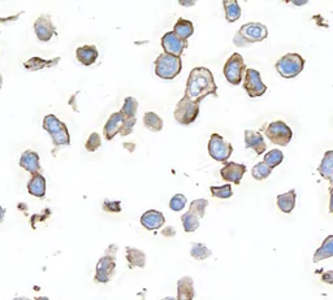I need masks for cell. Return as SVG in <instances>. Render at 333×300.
Here are the masks:
<instances>
[{
  "instance_id": "9c48e42d",
  "label": "cell",
  "mask_w": 333,
  "mask_h": 300,
  "mask_svg": "<svg viewBox=\"0 0 333 300\" xmlns=\"http://www.w3.org/2000/svg\"><path fill=\"white\" fill-rule=\"evenodd\" d=\"M207 148L208 155L220 163H227V160H229L232 152H233V146L231 143L225 142L224 138L216 133L211 135V138L208 141Z\"/></svg>"
},
{
  "instance_id": "44dd1931",
  "label": "cell",
  "mask_w": 333,
  "mask_h": 300,
  "mask_svg": "<svg viewBox=\"0 0 333 300\" xmlns=\"http://www.w3.org/2000/svg\"><path fill=\"white\" fill-rule=\"evenodd\" d=\"M28 191L30 195L41 199L46 196V178L41 173L31 175L28 182Z\"/></svg>"
},
{
  "instance_id": "ffe728a7",
  "label": "cell",
  "mask_w": 333,
  "mask_h": 300,
  "mask_svg": "<svg viewBox=\"0 0 333 300\" xmlns=\"http://www.w3.org/2000/svg\"><path fill=\"white\" fill-rule=\"evenodd\" d=\"M76 56H77V60L85 67H90V65L94 64L97 62L98 56V50L95 46L92 45H86V46H81V47L77 48L76 51Z\"/></svg>"
},
{
  "instance_id": "f6af8a7d",
  "label": "cell",
  "mask_w": 333,
  "mask_h": 300,
  "mask_svg": "<svg viewBox=\"0 0 333 300\" xmlns=\"http://www.w3.org/2000/svg\"><path fill=\"white\" fill-rule=\"evenodd\" d=\"M13 300H31V299H29V297H25V296H17L14 297Z\"/></svg>"
},
{
  "instance_id": "5b68a950",
  "label": "cell",
  "mask_w": 333,
  "mask_h": 300,
  "mask_svg": "<svg viewBox=\"0 0 333 300\" xmlns=\"http://www.w3.org/2000/svg\"><path fill=\"white\" fill-rule=\"evenodd\" d=\"M43 129L47 131L52 139L53 146H68L70 143V136L67 125L61 123L55 114H47L43 118Z\"/></svg>"
},
{
  "instance_id": "d4e9b609",
  "label": "cell",
  "mask_w": 333,
  "mask_h": 300,
  "mask_svg": "<svg viewBox=\"0 0 333 300\" xmlns=\"http://www.w3.org/2000/svg\"><path fill=\"white\" fill-rule=\"evenodd\" d=\"M173 33L178 38L182 39V41H188L193 35V33H194V26H193V23L189 21V19L178 18L175 25V29H173Z\"/></svg>"
},
{
  "instance_id": "836d02e7",
  "label": "cell",
  "mask_w": 333,
  "mask_h": 300,
  "mask_svg": "<svg viewBox=\"0 0 333 300\" xmlns=\"http://www.w3.org/2000/svg\"><path fill=\"white\" fill-rule=\"evenodd\" d=\"M207 206H208V200L195 199V200H193L192 203H190L189 211L188 212H190V213L195 214L197 217L202 218V217H205L206 208H207Z\"/></svg>"
},
{
  "instance_id": "60d3db41",
  "label": "cell",
  "mask_w": 333,
  "mask_h": 300,
  "mask_svg": "<svg viewBox=\"0 0 333 300\" xmlns=\"http://www.w3.org/2000/svg\"><path fill=\"white\" fill-rule=\"evenodd\" d=\"M322 281L325 282V284H328V285L333 284V272L332 270H329V272L324 273V274L322 275Z\"/></svg>"
},
{
  "instance_id": "e575fe53",
  "label": "cell",
  "mask_w": 333,
  "mask_h": 300,
  "mask_svg": "<svg viewBox=\"0 0 333 300\" xmlns=\"http://www.w3.org/2000/svg\"><path fill=\"white\" fill-rule=\"evenodd\" d=\"M210 191L214 197H219V199H229L233 195V190H232L231 184L223 185V186H211Z\"/></svg>"
},
{
  "instance_id": "7c38bea8",
  "label": "cell",
  "mask_w": 333,
  "mask_h": 300,
  "mask_svg": "<svg viewBox=\"0 0 333 300\" xmlns=\"http://www.w3.org/2000/svg\"><path fill=\"white\" fill-rule=\"evenodd\" d=\"M188 41H182L178 38L173 31H168L161 38V47H163L164 53L166 55H172L180 57L181 53L183 52L186 47H188Z\"/></svg>"
},
{
  "instance_id": "30bf717a",
  "label": "cell",
  "mask_w": 333,
  "mask_h": 300,
  "mask_svg": "<svg viewBox=\"0 0 333 300\" xmlns=\"http://www.w3.org/2000/svg\"><path fill=\"white\" fill-rule=\"evenodd\" d=\"M266 136L272 143L284 147L288 146L293 138V131L284 121H273L267 126Z\"/></svg>"
},
{
  "instance_id": "74e56055",
  "label": "cell",
  "mask_w": 333,
  "mask_h": 300,
  "mask_svg": "<svg viewBox=\"0 0 333 300\" xmlns=\"http://www.w3.org/2000/svg\"><path fill=\"white\" fill-rule=\"evenodd\" d=\"M100 145H102L100 135L98 133H92L90 134L89 139H87L86 143H85V148H86L89 152H94V151H97L98 148L100 147Z\"/></svg>"
},
{
  "instance_id": "5bb4252c",
  "label": "cell",
  "mask_w": 333,
  "mask_h": 300,
  "mask_svg": "<svg viewBox=\"0 0 333 300\" xmlns=\"http://www.w3.org/2000/svg\"><path fill=\"white\" fill-rule=\"evenodd\" d=\"M246 173V167L244 164H237V163H227L224 167L220 169V175L224 181H227L228 184H234L239 185L241 179L244 177V174Z\"/></svg>"
},
{
  "instance_id": "cb8c5ba5",
  "label": "cell",
  "mask_w": 333,
  "mask_h": 300,
  "mask_svg": "<svg viewBox=\"0 0 333 300\" xmlns=\"http://www.w3.org/2000/svg\"><path fill=\"white\" fill-rule=\"evenodd\" d=\"M126 260H128L131 269H133V268H144V265H146V255H144L143 251L138 250V248H126Z\"/></svg>"
},
{
  "instance_id": "d6986e66",
  "label": "cell",
  "mask_w": 333,
  "mask_h": 300,
  "mask_svg": "<svg viewBox=\"0 0 333 300\" xmlns=\"http://www.w3.org/2000/svg\"><path fill=\"white\" fill-rule=\"evenodd\" d=\"M195 296L194 282L189 275L180 278L177 282V297L176 300H193Z\"/></svg>"
},
{
  "instance_id": "83f0119b",
  "label": "cell",
  "mask_w": 333,
  "mask_h": 300,
  "mask_svg": "<svg viewBox=\"0 0 333 300\" xmlns=\"http://www.w3.org/2000/svg\"><path fill=\"white\" fill-rule=\"evenodd\" d=\"M333 256V235H328L323 245L317 250L314 255V263H319Z\"/></svg>"
},
{
  "instance_id": "2e32d148",
  "label": "cell",
  "mask_w": 333,
  "mask_h": 300,
  "mask_svg": "<svg viewBox=\"0 0 333 300\" xmlns=\"http://www.w3.org/2000/svg\"><path fill=\"white\" fill-rule=\"evenodd\" d=\"M245 147L246 150H254L256 155L266 152V142L261 133L254 130H245Z\"/></svg>"
},
{
  "instance_id": "f35d334b",
  "label": "cell",
  "mask_w": 333,
  "mask_h": 300,
  "mask_svg": "<svg viewBox=\"0 0 333 300\" xmlns=\"http://www.w3.org/2000/svg\"><path fill=\"white\" fill-rule=\"evenodd\" d=\"M102 208L103 211L108 212V213H119L121 212V202L120 200H104Z\"/></svg>"
},
{
  "instance_id": "8fae6325",
  "label": "cell",
  "mask_w": 333,
  "mask_h": 300,
  "mask_svg": "<svg viewBox=\"0 0 333 300\" xmlns=\"http://www.w3.org/2000/svg\"><path fill=\"white\" fill-rule=\"evenodd\" d=\"M244 89L250 97H261L267 91V86L262 81V75L258 70L253 68L245 70Z\"/></svg>"
},
{
  "instance_id": "4fadbf2b",
  "label": "cell",
  "mask_w": 333,
  "mask_h": 300,
  "mask_svg": "<svg viewBox=\"0 0 333 300\" xmlns=\"http://www.w3.org/2000/svg\"><path fill=\"white\" fill-rule=\"evenodd\" d=\"M34 31H35L36 38L41 42H48L53 35H56V28L48 14H42L41 17L35 19Z\"/></svg>"
},
{
  "instance_id": "d6a6232c",
  "label": "cell",
  "mask_w": 333,
  "mask_h": 300,
  "mask_svg": "<svg viewBox=\"0 0 333 300\" xmlns=\"http://www.w3.org/2000/svg\"><path fill=\"white\" fill-rule=\"evenodd\" d=\"M190 255H192L193 258L198 260V262H202V260H206L210 256L212 255L211 250H208L203 243L194 242L192 245V250H190Z\"/></svg>"
},
{
  "instance_id": "4316f807",
  "label": "cell",
  "mask_w": 333,
  "mask_h": 300,
  "mask_svg": "<svg viewBox=\"0 0 333 300\" xmlns=\"http://www.w3.org/2000/svg\"><path fill=\"white\" fill-rule=\"evenodd\" d=\"M225 11V19L228 23H234L241 17V7L236 0H224L223 2Z\"/></svg>"
},
{
  "instance_id": "ac0fdd59",
  "label": "cell",
  "mask_w": 333,
  "mask_h": 300,
  "mask_svg": "<svg viewBox=\"0 0 333 300\" xmlns=\"http://www.w3.org/2000/svg\"><path fill=\"white\" fill-rule=\"evenodd\" d=\"M20 167L25 169L26 172L31 173V175L36 174L41 170V164H39V155L31 150H26L25 152L20 157Z\"/></svg>"
},
{
  "instance_id": "7a4b0ae2",
  "label": "cell",
  "mask_w": 333,
  "mask_h": 300,
  "mask_svg": "<svg viewBox=\"0 0 333 300\" xmlns=\"http://www.w3.org/2000/svg\"><path fill=\"white\" fill-rule=\"evenodd\" d=\"M268 36V29L261 23H249L239 28L233 36V43L237 47H247L254 43L263 42Z\"/></svg>"
},
{
  "instance_id": "603a6c76",
  "label": "cell",
  "mask_w": 333,
  "mask_h": 300,
  "mask_svg": "<svg viewBox=\"0 0 333 300\" xmlns=\"http://www.w3.org/2000/svg\"><path fill=\"white\" fill-rule=\"evenodd\" d=\"M295 190H289L285 194H281L278 196V207L284 213H290L295 207Z\"/></svg>"
},
{
  "instance_id": "7dc6e473",
  "label": "cell",
  "mask_w": 333,
  "mask_h": 300,
  "mask_svg": "<svg viewBox=\"0 0 333 300\" xmlns=\"http://www.w3.org/2000/svg\"><path fill=\"white\" fill-rule=\"evenodd\" d=\"M35 300H50V299H48V297H46V296H39V297H36Z\"/></svg>"
},
{
  "instance_id": "52a82bcc",
  "label": "cell",
  "mask_w": 333,
  "mask_h": 300,
  "mask_svg": "<svg viewBox=\"0 0 333 300\" xmlns=\"http://www.w3.org/2000/svg\"><path fill=\"white\" fill-rule=\"evenodd\" d=\"M199 114V104L183 96L175 108V119L181 125H190Z\"/></svg>"
},
{
  "instance_id": "7402d4cb",
  "label": "cell",
  "mask_w": 333,
  "mask_h": 300,
  "mask_svg": "<svg viewBox=\"0 0 333 300\" xmlns=\"http://www.w3.org/2000/svg\"><path fill=\"white\" fill-rule=\"evenodd\" d=\"M59 62H60V57H55L53 60H45V58L38 57V56H34V57L24 62V68L26 70H30V72H36V70L46 69V68L56 67Z\"/></svg>"
},
{
  "instance_id": "c3c4849f",
  "label": "cell",
  "mask_w": 333,
  "mask_h": 300,
  "mask_svg": "<svg viewBox=\"0 0 333 300\" xmlns=\"http://www.w3.org/2000/svg\"><path fill=\"white\" fill-rule=\"evenodd\" d=\"M2 85H3V77L0 74V87H2Z\"/></svg>"
},
{
  "instance_id": "9a60e30c",
  "label": "cell",
  "mask_w": 333,
  "mask_h": 300,
  "mask_svg": "<svg viewBox=\"0 0 333 300\" xmlns=\"http://www.w3.org/2000/svg\"><path fill=\"white\" fill-rule=\"evenodd\" d=\"M125 117L121 112H115L109 116L108 121L104 125V129H103V133H104V138L107 141H112L117 134H120L121 131L122 125H124Z\"/></svg>"
},
{
  "instance_id": "d590c367",
  "label": "cell",
  "mask_w": 333,
  "mask_h": 300,
  "mask_svg": "<svg viewBox=\"0 0 333 300\" xmlns=\"http://www.w3.org/2000/svg\"><path fill=\"white\" fill-rule=\"evenodd\" d=\"M271 173H272V169H269L264 163H258L251 169V175L255 178L256 181H263V179H266V178H268L271 175Z\"/></svg>"
},
{
  "instance_id": "7bdbcfd3",
  "label": "cell",
  "mask_w": 333,
  "mask_h": 300,
  "mask_svg": "<svg viewBox=\"0 0 333 300\" xmlns=\"http://www.w3.org/2000/svg\"><path fill=\"white\" fill-rule=\"evenodd\" d=\"M4 216H6V209L0 206V223H3L4 221Z\"/></svg>"
},
{
  "instance_id": "8992f818",
  "label": "cell",
  "mask_w": 333,
  "mask_h": 300,
  "mask_svg": "<svg viewBox=\"0 0 333 300\" xmlns=\"http://www.w3.org/2000/svg\"><path fill=\"white\" fill-rule=\"evenodd\" d=\"M276 70L283 78H294L300 73H302L305 68V58L300 53H286L281 58H279L275 65Z\"/></svg>"
},
{
  "instance_id": "4dcf8cb0",
  "label": "cell",
  "mask_w": 333,
  "mask_h": 300,
  "mask_svg": "<svg viewBox=\"0 0 333 300\" xmlns=\"http://www.w3.org/2000/svg\"><path fill=\"white\" fill-rule=\"evenodd\" d=\"M284 160V153L281 150H271L264 155V164L269 168L273 169L278 165H280Z\"/></svg>"
},
{
  "instance_id": "ee69618b",
  "label": "cell",
  "mask_w": 333,
  "mask_h": 300,
  "mask_svg": "<svg viewBox=\"0 0 333 300\" xmlns=\"http://www.w3.org/2000/svg\"><path fill=\"white\" fill-rule=\"evenodd\" d=\"M181 6H194L195 2H180Z\"/></svg>"
},
{
  "instance_id": "277c9868",
  "label": "cell",
  "mask_w": 333,
  "mask_h": 300,
  "mask_svg": "<svg viewBox=\"0 0 333 300\" xmlns=\"http://www.w3.org/2000/svg\"><path fill=\"white\" fill-rule=\"evenodd\" d=\"M182 69L181 57L161 53L155 60V74L161 79H173Z\"/></svg>"
},
{
  "instance_id": "ab89813d",
  "label": "cell",
  "mask_w": 333,
  "mask_h": 300,
  "mask_svg": "<svg viewBox=\"0 0 333 300\" xmlns=\"http://www.w3.org/2000/svg\"><path fill=\"white\" fill-rule=\"evenodd\" d=\"M136 123H137L136 117H134V118H125L124 125H122V129L121 131H120V134H121L122 136H128L129 134H132V131H133V128L134 125H136Z\"/></svg>"
},
{
  "instance_id": "ba28073f",
  "label": "cell",
  "mask_w": 333,
  "mask_h": 300,
  "mask_svg": "<svg viewBox=\"0 0 333 300\" xmlns=\"http://www.w3.org/2000/svg\"><path fill=\"white\" fill-rule=\"evenodd\" d=\"M245 70H246V65H245L244 57L236 52L228 58L223 72H224L225 79L229 84L233 85V86H238L241 84L242 78H244Z\"/></svg>"
},
{
  "instance_id": "e0dca14e",
  "label": "cell",
  "mask_w": 333,
  "mask_h": 300,
  "mask_svg": "<svg viewBox=\"0 0 333 300\" xmlns=\"http://www.w3.org/2000/svg\"><path fill=\"white\" fill-rule=\"evenodd\" d=\"M165 224V218L161 212L156 209H150L144 212L141 217V225L147 230H158Z\"/></svg>"
},
{
  "instance_id": "1f68e13d",
  "label": "cell",
  "mask_w": 333,
  "mask_h": 300,
  "mask_svg": "<svg viewBox=\"0 0 333 300\" xmlns=\"http://www.w3.org/2000/svg\"><path fill=\"white\" fill-rule=\"evenodd\" d=\"M137 109H138V102L134 97L128 96L125 97L124 104H122L121 113L124 114L125 118H134L137 116Z\"/></svg>"
},
{
  "instance_id": "bcb514c9",
  "label": "cell",
  "mask_w": 333,
  "mask_h": 300,
  "mask_svg": "<svg viewBox=\"0 0 333 300\" xmlns=\"http://www.w3.org/2000/svg\"><path fill=\"white\" fill-rule=\"evenodd\" d=\"M161 300H176V297H172V296H166V297H163Z\"/></svg>"
},
{
  "instance_id": "b9f144b4",
  "label": "cell",
  "mask_w": 333,
  "mask_h": 300,
  "mask_svg": "<svg viewBox=\"0 0 333 300\" xmlns=\"http://www.w3.org/2000/svg\"><path fill=\"white\" fill-rule=\"evenodd\" d=\"M161 234H163L164 236H173L176 234V231H175V229L171 228V226H168V228L164 229V230L161 231Z\"/></svg>"
},
{
  "instance_id": "3957f363",
  "label": "cell",
  "mask_w": 333,
  "mask_h": 300,
  "mask_svg": "<svg viewBox=\"0 0 333 300\" xmlns=\"http://www.w3.org/2000/svg\"><path fill=\"white\" fill-rule=\"evenodd\" d=\"M117 250H119V247L116 245H111L107 248L104 256L99 258L97 268H95V282H98V284H107V282L111 281L115 269H116Z\"/></svg>"
},
{
  "instance_id": "8d00e7d4",
  "label": "cell",
  "mask_w": 333,
  "mask_h": 300,
  "mask_svg": "<svg viewBox=\"0 0 333 300\" xmlns=\"http://www.w3.org/2000/svg\"><path fill=\"white\" fill-rule=\"evenodd\" d=\"M188 200L186 196L182 194H176L175 196H172V199L170 200V208L175 212H180L185 208Z\"/></svg>"
},
{
  "instance_id": "f546056e",
  "label": "cell",
  "mask_w": 333,
  "mask_h": 300,
  "mask_svg": "<svg viewBox=\"0 0 333 300\" xmlns=\"http://www.w3.org/2000/svg\"><path fill=\"white\" fill-rule=\"evenodd\" d=\"M181 221H182L183 230L186 233H193V231L197 230L200 225V218L197 217L195 214L190 213V212H186L185 214H182L181 217Z\"/></svg>"
},
{
  "instance_id": "f1b7e54d",
  "label": "cell",
  "mask_w": 333,
  "mask_h": 300,
  "mask_svg": "<svg viewBox=\"0 0 333 300\" xmlns=\"http://www.w3.org/2000/svg\"><path fill=\"white\" fill-rule=\"evenodd\" d=\"M143 125L151 131H160L163 129V119L155 112H147L143 116Z\"/></svg>"
},
{
  "instance_id": "484cf974",
  "label": "cell",
  "mask_w": 333,
  "mask_h": 300,
  "mask_svg": "<svg viewBox=\"0 0 333 300\" xmlns=\"http://www.w3.org/2000/svg\"><path fill=\"white\" fill-rule=\"evenodd\" d=\"M318 170H319V174L322 175L323 178H325L327 181L332 182L333 177V151L329 150L327 151V152L324 153V156H323V160L322 163H320L319 168H318Z\"/></svg>"
},
{
  "instance_id": "6da1fadb",
  "label": "cell",
  "mask_w": 333,
  "mask_h": 300,
  "mask_svg": "<svg viewBox=\"0 0 333 300\" xmlns=\"http://www.w3.org/2000/svg\"><path fill=\"white\" fill-rule=\"evenodd\" d=\"M208 95L217 96V86L215 84L214 74L207 68H194L186 81L185 96L199 104Z\"/></svg>"
}]
</instances>
